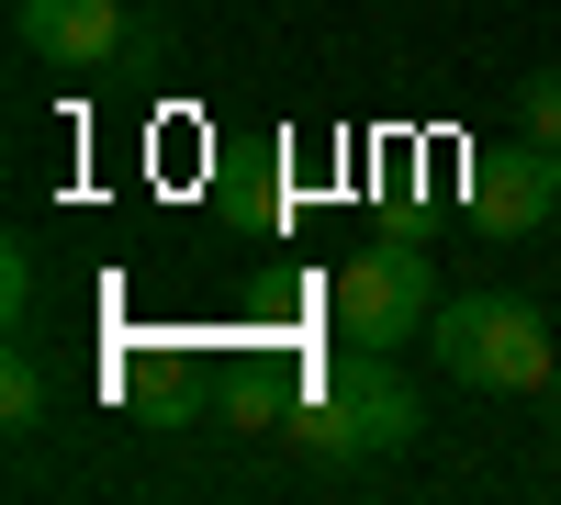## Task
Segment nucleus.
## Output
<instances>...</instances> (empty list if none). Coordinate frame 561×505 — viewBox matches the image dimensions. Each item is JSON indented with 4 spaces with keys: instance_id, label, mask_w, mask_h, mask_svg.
I'll use <instances>...</instances> for the list:
<instances>
[{
    "instance_id": "7ed1b4c3",
    "label": "nucleus",
    "mask_w": 561,
    "mask_h": 505,
    "mask_svg": "<svg viewBox=\"0 0 561 505\" xmlns=\"http://www.w3.org/2000/svg\"><path fill=\"white\" fill-rule=\"evenodd\" d=\"M427 326H438V269H427V248H359L337 269V337L404 348V337H427Z\"/></svg>"
},
{
    "instance_id": "0eeeda50",
    "label": "nucleus",
    "mask_w": 561,
    "mask_h": 505,
    "mask_svg": "<svg viewBox=\"0 0 561 505\" xmlns=\"http://www.w3.org/2000/svg\"><path fill=\"white\" fill-rule=\"evenodd\" d=\"M517 135L561 147V68H528V90H517Z\"/></svg>"
},
{
    "instance_id": "f03ea898",
    "label": "nucleus",
    "mask_w": 561,
    "mask_h": 505,
    "mask_svg": "<svg viewBox=\"0 0 561 505\" xmlns=\"http://www.w3.org/2000/svg\"><path fill=\"white\" fill-rule=\"evenodd\" d=\"M415 438V393L393 371V348H348L337 371L304 393V449H337V461H382Z\"/></svg>"
},
{
    "instance_id": "f257e3e1",
    "label": "nucleus",
    "mask_w": 561,
    "mask_h": 505,
    "mask_svg": "<svg viewBox=\"0 0 561 505\" xmlns=\"http://www.w3.org/2000/svg\"><path fill=\"white\" fill-rule=\"evenodd\" d=\"M427 359H438L460 393H550V371H561L539 303H517V292H460V303H438Z\"/></svg>"
},
{
    "instance_id": "1a4fd4ad",
    "label": "nucleus",
    "mask_w": 561,
    "mask_h": 505,
    "mask_svg": "<svg viewBox=\"0 0 561 505\" xmlns=\"http://www.w3.org/2000/svg\"><path fill=\"white\" fill-rule=\"evenodd\" d=\"M550 438H561V371H550Z\"/></svg>"
},
{
    "instance_id": "9d476101",
    "label": "nucleus",
    "mask_w": 561,
    "mask_h": 505,
    "mask_svg": "<svg viewBox=\"0 0 561 505\" xmlns=\"http://www.w3.org/2000/svg\"><path fill=\"white\" fill-rule=\"evenodd\" d=\"M550 180H561V147H550Z\"/></svg>"
},
{
    "instance_id": "20e7f679",
    "label": "nucleus",
    "mask_w": 561,
    "mask_h": 505,
    "mask_svg": "<svg viewBox=\"0 0 561 505\" xmlns=\"http://www.w3.org/2000/svg\"><path fill=\"white\" fill-rule=\"evenodd\" d=\"M539 214H561L550 147H539V135H517V147H483V158H472V225H494V237H528Z\"/></svg>"
},
{
    "instance_id": "6e6552de",
    "label": "nucleus",
    "mask_w": 561,
    "mask_h": 505,
    "mask_svg": "<svg viewBox=\"0 0 561 505\" xmlns=\"http://www.w3.org/2000/svg\"><path fill=\"white\" fill-rule=\"evenodd\" d=\"M0 314H12V326H23V314H34V259H23V248L0 259Z\"/></svg>"
},
{
    "instance_id": "39448f33",
    "label": "nucleus",
    "mask_w": 561,
    "mask_h": 505,
    "mask_svg": "<svg viewBox=\"0 0 561 505\" xmlns=\"http://www.w3.org/2000/svg\"><path fill=\"white\" fill-rule=\"evenodd\" d=\"M12 34L45 68H102L124 45V0H12Z\"/></svg>"
},
{
    "instance_id": "423d86ee",
    "label": "nucleus",
    "mask_w": 561,
    "mask_h": 505,
    "mask_svg": "<svg viewBox=\"0 0 561 505\" xmlns=\"http://www.w3.org/2000/svg\"><path fill=\"white\" fill-rule=\"evenodd\" d=\"M0 416H12V427H45V371H34L23 337H12V359H0Z\"/></svg>"
}]
</instances>
